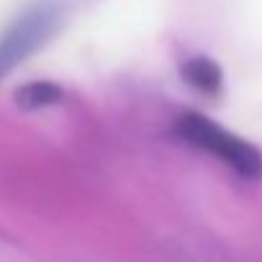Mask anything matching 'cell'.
<instances>
[{"label":"cell","instance_id":"obj_3","mask_svg":"<svg viewBox=\"0 0 262 262\" xmlns=\"http://www.w3.org/2000/svg\"><path fill=\"white\" fill-rule=\"evenodd\" d=\"M183 80L201 90L203 95H219L224 88V72L221 67L208 57H190L183 62Z\"/></svg>","mask_w":262,"mask_h":262},{"label":"cell","instance_id":"obj_2","mask_svg":"<svg viewBox=\"0 0 262 262\" xmlns=\"http://www.w3.org/2000/svg\"><path fill=\"white\" fill-rule=\"evenodd\" d=\"M59 8L44 3L18 16L0 34V80L52 39V34L59 26Z\"/></svg>","mask_w":262,"mask_h":262},{"label":"cell","instance_id":"obj_1","mask_svg":"<svg viewBox=\"0 0 262 262\" xmlns=\"http://www.w3.org/2000/svg\"><path fill=\"white\" fill-rule=\"evenodd\" d=\"M175 134L183 142H188L190 147L208 152L211 157L224 162L239 178H244V180L262 178V152L254 144H249L247 139L231 134L229 128L206 118L203 113H195V111L183 113L175 121Z\"/></svg>","mask_w":262,"mask_h":262},{"label":"cell","instance_id":"obj_4","mask_svg":"<svg viewBox=\"0 0 262 262\" xmlns=\"http://www.w3.org/2000/svg\"><path fill=\"white\" fill-rule=\"evenodd\" d=\"M62 100V90L54 82H31L24 85L21 90H16V103L26 111H36V108H47Z\"/></svg>","mask_w":262,"mask_h":262}]
</instances>
